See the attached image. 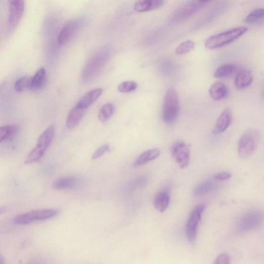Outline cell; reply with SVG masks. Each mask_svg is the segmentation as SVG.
Returning a JSON list of instances; mask_svg holds the SVG:
<instances>
[{"mask_svg":"<svg viewBox=\"0 0 264 264\" xmlns=\"http://www.w3.org/2000/svg\"><path fill=\"white\" fill-rule=\"evenodd\" d=\"M180 111V102L177 92L173 89L166 93L163 101L162 119L167 125L173 124L178 119Z\"/></svg>","mask_w":264,"mask_h":264,"instance_id":"obj_1","label":"cell"},{"mask_svg":"<svg viewBox=\"0 0 264 264\" xmlns=\"http://www.w3.org/2000/svg\"><path fill=\"white\" fill-rule=\"evenodd\" d=\"M248 31L246 27H239L228 31L212 36L205 43V47L214 50L227 46L236 41Z\"/></svg>","mask_w":264,"mask_h":264,"instance_id":"obj_2","label":"cell"},{"mask_svg":"<svg viewBox=\"0 0 264 264\" xmlns=\"http://www.w3.org/2000/svg\"><path fill=\"white\" fill-rule=\"evenodd\" d=\"M55 135V128L49 127L40 136L36 147L27 156L24 161L26 164H31L41 160L49 148Z\"/></svg>","mask_w":264,"mask_h":264,"instance_id":"obj_3","label":"cell"},{"mask_svg":"<svg viewBox=\"0 0 264 264\" xmlns=\"http://www.w3.org/2000/svg\"><path fill=\"white\" fill-rule=\"evenodd\" d=\"M86 18L80 17L68 21L58 34L57 44L62 46L71 41L82 30Z\"/></svg>","mask_w":264,"mask_h":264,"instance_id":"obj_4","label":"cell"},{"mask_svg":"<svg viewBox=\"0 0 264 264\" xmlns=\"http://www.w3.org/2000/svg\"><path fill=\"white\" fill-rule=\"evenodd\" d=\"M259 140V134L256 131L249 130L241 137L238 143V154L243 159L250 157L255 152Z\"/></svg>","mask_w":264,"mask_h":264,"instance_id":"obj_5","label":"cell"},{"mask_svg":"<svg viewBox=\"0 0 264 264\" xmlns=\"http://www.w3.org/2000/svg\"><path fill=\"white\" fill-rule=\"evenodd\" d=\"M7 34L11 35L22 18L25 9L24 0H9Z\"/></svg>","mask_w":264,"mask_h":264,"instance_id":"obj_6","label":"cell"},{"mask_svg":"<svg viewBox=\"0 0 264 264\" xmlns=\"http://www.w3.org/2000/svg\"><path fill=\"white\" fill-rule=\"evenodd\" d=\"M58 212L55 209H44L20 214L14 219L17 224L25 225L35 221L47 220L56 216Z\"/></svg>","mask_w":264,"mask_h":264,"instance_id":"obj_7","label":"cell"},{"mask_svg":"<svg viewBox=\"0 0 264 264\" xmlns=\"http://www.w3.org/2000/svg\"><path fill=\"white\" fill-rule=\"evenodd\" d=\"M205 208L206 205L205 204H199L192 211L189 216L186 231L187 239L191 243H194L196 240L199 223Z\"/></svg>","mask_w":264,"mask_h":264,"instance_id":"obj_8","label":"cell"},{"mask_svg":"<svg viewBox=\"0 0 264 264\" xmlns=\"http://www.w3.org/2000/svg\"><path fill=\"white\" fill-rule=\"evenodd\" d=\"M171 154L181 169L186 168L191 160L190 146L183 142L174 143L171 147Z\"/></svg>","mask_w":264,"mask_h":264,"instance_id":"obj_9","label":"cell"},{"mask_svg":"<svg viewBox=\"0 0 264 264\" xmlns=\"http://www.w3.org/2000/svg\"><path fill=\"white\" fill-rule=\"evenodd\" d=\"M263 218V214L258 211L247 212L240 219L238 228L242 232L253 230L260 225Z\"/></svg>","mask_w":264,"mask_h":264,"instance_id":"obj_10","label":"cell"},{"mask_svg":"<svg viewBox=\"0 0 264 264\" xmlns=\"http://www.w3.org/2000/svg\"><path fill=\"white\" fill-rule=\"evenodd\" d=\"M202 4L199 0H190L175 12L172 20L175 22H180L187 19L195 14Z\"/></svg>","mask_w":264,"mask_h":264,"instance_id":"obj_11","label":"cell"},{"mask_svg":"<svg viewBox=\"0 0 264 264\" xmlns=\"http://www.w3.org/2000/svg\"><path fill=\"white\" fill-rule=\"evenodd\" d=\"M165 0H137L134 5V10L137 13H144L160 8Z\"/></svg>","mask_w":264,"mask_h":264,"instance_id":"obj_12","label":"cell"},{"mask_svg":"<svg viewBox=\"0 0 264 264\" xmlns=\"http://www.w3.org/2000/svg\"><path fill=\"white\" fill-rule=\"evenodd\" d=\"M232 119V112L230 109H226L220 115L216 122L212 133L217 135L224 132L231 125Z\"/></svg>","mask_w":264,"mask_h":264,"instance_id":"obj_13","label":"cell"},{"mask_svg":"<svg viewBox=\"0 0 264 264\" xmlns=\"http://www.w3.org/2000/svg\"><path fill=\"white\" fill-rule=\"evenodd\" d=\"M84 110L85 109L77 105L70 110L66 122L68 129H73L79 124L83 119Z\"/></svg>","mask_w":264,"mask_h":264,"instance_id":"obj_14","label":"cell"},{"mask_svg":"<svg viewBox=\"0 0 264 264\" xmlns=\"http://www.w3.org/2000/svg\"><path fill=\"white\" fill-rule=\"evenodd\" d=\"M229 91L227 86L223 83L218 82L214 83L210 88L209 94L212 99L219 101L225 99L228 95Z\"/></svg>","mask_w":264,"mask_h":264,"instance_id":"obj_15","label":"cell"},{"mask_svg":"<svg viewBox=\"0 0 264 264\" xmlns=\"http://www.w3.org/2000/svg\"><path fill=\"white\" fill-rule=\"evenodd\" d=\"M161 155V152L158 149L146 150L142 153L134 161L133 166L138 167L157 159Z\"/></svg>","mask_w":264,"mask_h":264,"instance_id":"obj_16","label":"cell"},{"mask_svg":"<svg viewBox=\"0 0 264 264\" xmlns=\"http://www.w3.org/2000/svg\"><path fill=\"white\" fill-rule=\"evenodd\" d=\"M79 183L74 177H64L56 179L53 183V187L57 190H68L74 188Z\"/></svg>","mask_w":264,"mask_h":264,"instance_id":"obj_17","label":"cell"},{"mask_svg":"<svg viewBox=\"0 0 264 264\" xmlns=\"http://www.w3.org/2000/svg\"><path fill=\"white\" fill-rule=\"evenodd\" d=\"M102 93V90L101 89H95L88 92L81 99L77 105L85 109L97 101Z\"/></svg>","mask_w":264,"mask_h":264,"instance_id":"obj_18","label":"cell"},{"mask_svg":"<svg viewBox=\"0 0 264 264\" xmlns=\"http://www.w3.org/2000/svg\"><path fill=\"white\" fill-rule=\"evenodd\" d=\"M46 72L44 68L40 69L32 78L30 90L38 91L43 89L46 82Z\"/></svg>","mask_w":264,"mask_h":264,"instance_id":"obj_19","label":"cell"},{"mask_svg":"<svg viewBox=\"0 0 264 264\" xmlns=\"http://www.w3.org/2000/svg\"><path fill=\"white\" fill-rule=\"evenodd\" d=\"M214 181L207 180L196 186L193 191V194L197 197H203L213 192L216 188Z\"/></svg>","mask_w":264,"mask_h":264,"instance_id":"obj_20","label":"cell"},{"mask_svg":"<svg viewBox=\"0 0 264 264\" xmlns=\"http://www.w3.org/2000/svg\"><path fill=\"white\" fill-rule=\"evenodd\" d=\"M170 201V196L167 192H160L158 193L155 198V207L159 212L163 213L168 208Z\"/></svg>","mask_w":264,"mask_h":264,"instance_id":"obj_21","label":"cell"},{"mask_svg":"<svg viewBox=\"0 0 264 264\" xmlns=\"http://www.w3.org/2000/svg\"><path fill=\"white\" fill-rule=\"evenodd\" d=\"M253 79V76L250 71H242L237 74L235 83L238 89L242 90L249 86L252 84Z\"/></svg>","mask_w":264,"mask_h":264,"instance_id":"obj_22","label":"cell"},{"mask_svg":"<svg viewBox=\"0 0 264 264\" xmlns=\"http://www.w3.org/2000/svg\"><path fill=\"white\" fill-rule=\"evenodd\" d=\"M237 69V66L233 64H223L215 71L214 76L215 78H225L231 75Z\"/></svg>","mask_w":264,"mask_h":264,"instance_id":"obj_23","label":"cell"},{"mask_svg":"<svg viewBox=\"0 0 264 264\" xmlns=\"http://www.w3.org/2000/svg\"><path fill=\"white\" fill-rule=\"evenodd\" d=\"M264 21V9H258L251 12L245 18L248 24H256Z\"/></svg>","mask_w":264,"mask_h":264,"instance_id":"obj_24","label":"cell"},{"mask_svg":"<svg viewBox=\"0 0 264 264\" xmlns=\"http://www.w3.org/2000/svg\"><path fill=\"white\" fill-rule=\"evenodd\" d=\"M18 130V127L16 125H9L0 128V141L8 139L15 135Z\"/></svg>","mask_w":264,"mask_h":264,"instance_id":"obj_25","label":"cell"},{"mask_svg":"<svg viewBox=\"0 0 264 264\" xmlns=\"http://www.w3.org/2000/svg\"><path fill=\"white\" fill-rule=\"evenodd\" d=\"M114 111V105L111 103H106L102 106L98 113V119L101 122L108 121Z\"/></svg>","mask_w":264,"mask_h":264,"instance_id":"obj_26","label":"cell"},{"mask_svg":"<svg viewBox=\"0 0 264 264\" xmlns=\"http://www.w3.org/2000/svg\"><path fill=\"white\" fill-rule=\"evenodd\" d=\"M32 78L23 77L19 79L15 84V89L17 92H22L26 89L30 90Z\"/></svg>","mask_w":264,"mask_h":264,"instance_id":"obj_27","label":"cell"},{"mask_svg":"<svg viewBox=\"0 0 264 264\" xmlns=\"http://www.w3.org/2000/svg\"><path fill=\"white\" fill-rule=\"evenodd\" d=\"M138 87L135 81H126L121 83L118 87V90L122 93H129L135 91Z\"/></svg>","mask_w":264,"mask_h":264,"instance_id":"obj_28","label":"cell"},{"mask_svg":"<svg viewBox=\"0 0 264 264\" xmlns=\"http://www.w3.org/2000/svg\"><path fill=\"white\" fill-rule=\"evenodd\" d=\"M195 47V43L192 41H186L180 44L175 52L178 55H183L190 52Z\"/></svg>","mask_w":264,"mask_h":264,"instance_id":"obj_29","label":"cell"},{"mask_svg":"<svg viewBox=\"0 0 264 264\" xmlns=\"http://www.w3.org/2000/svg\"><path fill=\"white\" fill-rule=\"evenodd\" d=\"M148 180L147 178L145 177H139L134 180L130 185L133 189L139 188L145 186L147 184Z\"/></svg>","mask_w":264,"mask_h":264,"instance_id":"obj_30","label":"cell"},{"mask_svg":"<svg viewBox=\"0 0 264 264\" xmlns=\"http://www.w3.org/2000/svg\"><path fill=\"white\" fill-rule=\"evenodd\" d=\"M109 150V146L108 144H104L100 146L93 154L92 159L93 160H97Z\"/></svg>","mask_w":264,"mask_h":264,"instance_id":"obj_31","label":"cell"},{"mask_svg":"<svg viewBox=\"0 0 264 264\" xmlns=\"http://www.w3.org/2000/svg\"><path fill=\"white\" fill-rule=\"evenodd\" d=\"M230 256L226 253H222L218 256L214 261L215 264H229L230 263Z\"/></svg>","mask_w":264,"mask_h":264,"instance_id":"obj_32","label":"cell"},{"mask_svg":"<svg viewBox=\"0 0 264 264\" xmlns=\"http://www.w3.org/2000/svg\"><path fill=\"white\" fill-rule=\"evenodd\" d=\"M232 175L229 172H221L215 174L214 178L218 181H225L230 179Z\"/></svg>","mask_w":264,"mask_h":264,"instance_id":"obj_33","label":"cell"},{"mask_svg":"<svg viewBox=\"0 0 264 264\" xmlns=\"http://www.w3.org/2000/svg\"><path fill=\"white\" fill-rule=\"evenodd\" d=\"M199 1L201 3L204 4V3H207V2H208L210 1V0H199Z\"/></svg>","mask_w":264,"mask_h":264,"instance_id":"obj_34","label":"cell"},{"mask_svg":"<svg viewBox=\"0 0 264 264\" xmlns=\"http://www.w3.org/2000/svg\"><path fill=\"white\" fill-rule=\"evenodd\" d=\"M263 98H264V93H263Z\"/></svg>","mask_w":264,"mask_h":264,"instance_id":"obj_35","label":"cell"}]
</instances>
